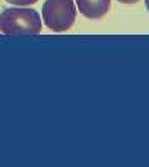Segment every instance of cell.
<instances>
[{"mask_svg": "<svg viewBox=\"0 0 149 167\" xmlns=\"http://www.w3.org/2000/svg\"><path fill=\"white\" fill-rule=\"evenodd\" d=\"M40 15L34 9L10 8L0 14V31L4 34H40Z\"/></svg>", "mask_w": 149, "mask_h": 167, "instance_id": "cell-1", "label": "cell"}, {"mask_svg": "<svg viewBox=\"0 0 149 167\" xmlns=\"http://www.w3.org/2000/svg\"><path fill=\"white\" fill-rule=\"evenodd\" d=\"M78 10L87 19H101L109 11L111 0H76Z\"/></svg>", "mask_w": 149, "mask_h": 167, "instance_id": "cell-3", "label": "cell"}, {"mask_svg": "<svg viewBox=\"0 0 149 167\" xmlns=\"http://www.w3.org/2000/svg\"><path fill=\"white\" fill-rule=\"evenodd\" d=\"M45 25L55 32H63L76 19V8L72 0H46L42 6Z\"/></svg>", "mask_w": 149, "mask_h": 167, "instance_id": "cell-2", "label": "cell"}, {"mask_svg": "<svg viewBox=\"0 0 149 167\" xmlns=\"http://www.w3.org/2000/svg\"><path fill=\"white\" fill-rule=\"evenodd\" d=\"M145 6H147L148 11H149V0H145Z\"/></svg>", "mask_w": 149, "mask_h": 167, "instance_id": "cell-6", "label": "cell"}, {"mask_svg": "<svg viewBox=\"0 0 149 167\" xmlns=\"http://www.w3.org/2000/svg\"><path fill=\"white\" fill-rule=\"evenodd\" d=\"M117 1H119L122 4H136L139 1V0H117Z\"/></svg>", "mask_w": 149, "mask_h": 167, "instance_id": "cell-5", "label": "cell"}, {"mask_svg": "<svg viewBox=\"0 0 149 167\" xmlns=\"http://www.w3.org/2000/svg\"><path fill=\"white\" fill-rule=\"evenodd\" d=\"M9 4H14V5H19V6H26L30 4H35L37 0H6Z\"/></svg>", "mask_w": 149, "mask_h": 167, "instance_id": "cell-4", "label": "cell"}]
</instances>
